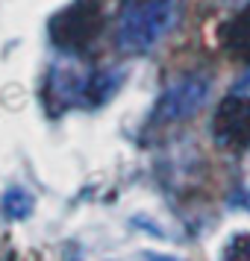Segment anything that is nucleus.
<instances>
[{"label": "nucleus", "mask_w": 250, "mask_h": 261, "mask_svg": "<svg viewBox=\"0 0 250 261\" xmlns=\"http://www.w3.org/2000/svg\"><path fill=\"white\" fill-rule=\"evenodd\" d=\"M36 208V200H33V194L21 185H12V188L3 194V214L6 217H12V220H24L30 217V212Z\"/></svg>", "instance_id": "423d86ee"}, {"label": "nucleus", "mask_w": 250, "mask_h": 261, "mask_svg": "<svg viewBox=\"0 0 250 261\" xmlns=\"http://www.w3.org/2000/svg\"><path fill=\"white\" fill-rule=\"evenodd\" d=\"M218 141L230 150H247L250 147V97H226L218 106L212 120Z\"/></svg>", "instance_id": "20e7f679"}, {"label": "nucleus", "mask_w": 250, "mask_h": 261, "mask_svg": "<svg viewBox=\"0 0 250 261\" xmlns=\"http://www.w3.org/2000/svg\"><path fill=\"white\" fill-rule=\"evenodd\" d=\"M183 0H142L121 15L115 47L121 56H144L177 27Z\"/></svg>", "instance_id": "f257e3e1"}, {"label": "nucleus", "mask_w": 250, "mask_h": 261, "mask_svg": "<svg viewBox=\"0 0 250 261\" xmlns=\"http://www.w3.org/2000/svg\"><path fill=\"white\" fill-rule=\"evenodd\" d=\"M226 261H250V238L247 235H238L230 249H226Z\"/></svg>", "instance_id": "0eeeda50"}, {"label": "nucleus", "mask_w": 250, "mask_h": 261, "mask_svg": "<svg viewBox=\"0 0 250 261\" xmlns=\"http://www.w3.org/2000/svg\"><path fill=\"white\" fill-rule=\"evenodd\" d=\"M221 41H224V47L230 50L241 65H247L250 68V3L224 24V30H221Z\"/></svg>", "instance_id": "39448f33"}, {"label": "nucleus", "mask_w": 250, "mask_h": 261, "mask_svg": "<svg viewBox=\"0 0 250 261\" xmlns=\"http://www.w3.org/2000/svg\"><path fill=\"white\" fill-rule=\"evenodd\" d=\"M53 41L62 50H83L100 33V12H97L92 3H74L68 6L62 15L53 18L50 24Z\"/></svg>", "instance_id": "7ed1b4c3"}, {"label": "nucleus", "mask_w": 250, "mask_h": 261, "mask_svg": "<svg viewBox=\"0 0 250 261\" xmlns=\"http://www.w3.org/2000/svg\"><path fill=\"white\" fill-rule=\"evenodd\" d=\"M212 94V80L209 73L194 71L179 76L177 83H171L162 91V97L156 100L153 115H150V123L153 126H171V123H183V120H191Z\"/></svg>", "instance_id": "f03ea898"}]
</instances>
